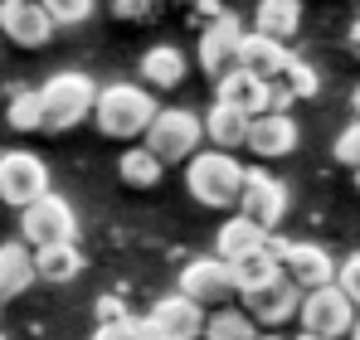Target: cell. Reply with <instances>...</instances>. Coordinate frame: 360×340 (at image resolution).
Listing matches in <instances>:
<instances>
[{"label": "cell", "instance_id": "1", "mask_svg": "<svg viewBox=\"0 0 360 340\" xmlns=\"http://www.w3.org/2000/svg\"><path fill=\"white\" fill-rule=\"evenodd\" d=\"M93 122H98V131L112 136V141L146 136L151 122H156V98H151V88H141V83H108V88H98Z\"/></svg>", "mask_w": 360, "mask_h": 340}, {"label": "cell", "instance_id": "2", "mask_svg": "<svg viewBox=\"0 0 360 340\" xmlns=\"http://www.w3.org/2000/svg\"><path fill=\"white\" fill-rule=\"evenodd\" d=\"M243 180H248V170L229 151H195L185 161V190L210 209H234L243 200Z\"/></svg>", "mask_w": 360, "mask_h": 340}, {"label": "cell", "instance_id": "3", "mask_svg": "<svg viewBox=\"0 0 360 340\" xmlns=\"http://www.w3.org/2000/svg\"><path fill=\"white\" fill-rule=\"evenodd\" d=\"M39 98H44V131H68V126H78L83 117H93L98 107V88H93V78L88 73H54L44 88H39Z\"/></svg>", "mask_w": 360, "mask_h": 340}, {"label": "cell", "instance_id": "4", "mask_svg": "<svg viewBox=\"0 0 360 340\" xmlns=\"http://www.w3.org/2000/svg\"><path fill=\"white\" fill-rule=\"evenodd\" d=\"M200 136H205V122L190 112V107H161L156 122H151V131H146V146L166 166H176V161H190L200 151Z\"/></svg>", "mask_w": 360, "mask_h": 340}, {"label": "cell", "instance_id": "5", "mask_svg": "<svg viewBox=\"0 0 360 340\" xmlns=\"http://www.w3.org/2000/svg\"><path fill=\"white\" fill-rule=\"evenodd\" d=\"M73 233H78L73 204H68V200H59L54 190H49V195H39L34 204H25V209H20V238H25L30 248L73 243Z\"/></svg>", "mask_w": 360, "mask_h": 340}, {"label": "cell", "instance_id": "6", "mask_svg": "<svg viewBox=\"0 0 360 340\" xmlns=\"http://www.w3.org/2000/svg\"><path fill=\"white\" fill-rule=\"evenodd\" d=\"M356 316H360V306L341 292V282H326V287H316V292H302V311H297V321H302V331H316V336H346L351 326H356Z\"/></svg>", "mask_w": 360, "mask_h": 340}, {"label": "cell", "instance_id": "7", "mask_svg": "<svg viewBox=\"0 0 360 340\" xmlns=\"http://www.w3.org/2000/svg\"><path fill=\"white\" fill-rule=\"evenodd\" d=\"M39 195H49V166L34 151H5L0 156V204H34Z\"/></svg>", "mask_w": 360, "mask_h": 340}, {"label": "cell", "instance_id": "8", "mask_svg": "<svg viewBox=\"0 0 360 340\" xmlns=\"http://www.w3.org/2000/svg\"><path fill=\"white\" fill-rule=\"evenodd\" d=\"M268 248L278 253L283 277L292 287H302V292H316V287L336 282V263H331L326 248H316V243H288V238H268Z\"/></svg>", "mask_w": 360, "mask_h": 340}, {"label": "cell", "instance_id": "9", "mask_svg": "<svg viewBox=\"0 0 360 340\" xmlns=\"http://www.w3.org/2000/svg\"><path fill=\"white\" fill-rule=\"evenodd\" d=\"M59 20L44 10V0H0V34L20 49H44L54 39Z\"/></svg>", "mask_w": 360, "mask_h": 340}, {"label": "cell", "instance_id": "10", "mask_svg": "<svg viewBox=\"0 0 360 340\" xmlns=\"http://www.w3.org/2000/svg\"><path fill=\"white\" fill-rule=\"evenodd\" d=\"M243 39H248V30H243L234 15H214V20H210V30L200 34V68L219 83L224 73H234V68H239Z\"/></svg>", "mask_w": 360, "mask_h": 340}, {"label": "cell", "instance_id": "11", "mask_svg": "<svg viewBox=\"0 0 360 340\" xmlns=\"http://www.w3.org/2000/svg\"><path fill=\"white\" fill-rule=\"evenodd\" d=\"M180 292H185V296H195L200 306H219L224 296H234V292H239V282H234V263H229V258H219V253L185 263V268H180Z\"/></svg>", "mask_w": 360, "mask_h": 340}, {"label": "cell", "instance_id": "12", "mask_svg": "<svg viewBox=\"0 0 360 340\" xmlns=\"http://www.w3.org/2000/svg\"><path fill=\"white\" fill-rule=\"evenodd\" d=\"M239 214H248L253 224H263V228H278V224H283V214H288V185L273 180L268 170H248Z\"/></svg>", "mask_w": 360, "mask_h": 340}, {"label": "cell", "instance_id": "13", "mask_svg": "<svg viewBox=\"0 0 360 340\" xmlns=\"http://www.w3.org/2000/svg\"><path fill=\"white\" fill-rule=\"evenodd\" d=\"M243 306L253 311V321H258V326H283V321H292V316L302 311V287H292L283 273H278L273 282L243 292Z\"/></svg>", "mask_w": 360, "mask_h": 340}, {"label": "cell", "instance_id": "14", "mask_svg": "<svg viewBox=\"0 0 360 340\" xmlns=\"http://www.w3.org/2000/svg\"><path fill=\"white\" fill-rule=\"evenodd\" d=\"M156 326H161V336L166 340H200V331H205V306L195 301V296H185V292H171V296H161L151 311H146Z\"/></svg>", "mask_w": 360, "mask_h": 340}, {"label": "cell", "instance_id": "15", "mask_svg": "<svg viewBox=\"0 0 360 340\" xmlns=\"http://www.w3.org/2000/svg\"><path fill=\"white\" fill-rule=\"evenodd\" d=\"M243 151H253L258 161H273V156H288V151H297V122L288 112H258L253 117V126H248V146Z\"/></svg>", "mask_w": 360, "mask_h": 340}, {"label": "cell", "instance_id": "16", "mask_svg": "<svg viewBox=\"0 0 360 340\" xmlns=\"http://www.w3.org/2000/svg\"><path fill=\"white\" fill-rule=\"evenodd\" d=\"M219 103H229V107H239L248 117L273 112V83L258 78V73H248V68H234V73L219 78Z\"/></svg>", "mask_w": 360, "mask_h": 340}, {"label": "cell", "instance_id": "17", "mask_svg": "<svg viewBox=\"0 0 360 340\" xmlns=\"http://www.w3.org/2000/svg\"><path fill=\"white\" fill-rule=\"evenodd\" d=\"M30 282H39L34 248L25 238L20 243H0V301H15L20 292H30Z\"/></svg>", "mask_w": 360, "mask_h": 340}, {"label": "cell", "instance_id": "18", "mask_svg": "<svg viewBox=\"0 0 360 340\" xmlns=\"http://www.w3.org/2000/svg\"><path fill=\"white\" fill-rule=\"evenodd\" d=\"M248 126H253L248 112L229 107V103H214L205 112V141L219 146V151H239V146H248Z\"/></svg>", "mask_w": 360, "mask_h": 340}, {"label": "cell", "instance_id": "19", "mask_svg": "<svg viewBox=\"0 0 360 340\" xmlns=\"http://www.w3.org/2000/svg\"><path fill=\"white\" fill-rule=\"evenodd\" d=\"M268 238H273V228L253 224L248 214H234V219H224L219 233H214V253L219 258H243V253H253V248H268Z\"/></svg>", "mask_w": 360, "mask_h": 340}, {"label": "cell", "instance_id": "20", "mask_svg": "<svg viewBox=\"0 0 360 340\" xmlns=\"http://www.w3.org/2000/svg\"><path fill=\"white\" fill-rule=\"evenodd\" d=\"M302 30V0H258L253 10V34H268V39H292Z\"/></svg>", "mask_w": 360, "mask_h": 340}, {"label": "cell", "instance_id": "21", "mask_svg": "<svg viewBox=\"0 0 360 340\" xmlns=\"http://www.w3.org/2000/svg\"><path fill=\"white\" fill-rule=\"evenodd\" d=\"M288 63H292V54H288V44H283V39H268V34H248V39H243L239 68H248V73H258V78H268V83H273Z\"/></svg>", "mask_w": 360, "mask_h": 340}, {"label": "cell", "instance_id": "22", "mask_svg": "<svg viewBox=\"0 0 360 340\" xmlns=\"http://www.w3.org/2000/svg\"><path fill=\"white\" fill-rule=\"evenodd\" d=\"M34 268H39V282H73L83 273V253L78 243H49V248H34Z\"/></svg>", "mask_w": 360, "mask_h": 340}, {"label": "cell", "instance_id": "23", "mask_svg": "<svg viewBox=\"0 0 360 340\" xmlns=\"http://www.w3.org/2000/svg\"><path fill=\"white\" fill-rule=\"evenodd\" d=\"M141 78L146 88H180L185 83V54L176 44H156L141 54Z\"/></svg>", "mask_w": 360, "mask_h": 340}, {"label": "cell", "instance_id": "24", "mask_svg": "<svg viewBox=\"0 0 360 340\" xmlns=\"http://www.w3.org/2000/svg\"><path fill=\"white\" fill-rule=\"evenodd\" d=\"M316 88H321V83H316V73H311L302 58H292V63H288V68L273 78V107H278V112H288V103H297V98H311Z\"/></svg>", "mask_w": 360, "mask_h": 340}, {"label": "cell", "instance_id": "25", "mask_svg": "<svg viewBox=\"0 0 360 340\" xmlns=\"http://www.w3.org/2000/svg\"><path fill=\"white\" fill-rule=\"evenodd\" d=\"M283 273V263H278V253L273 248H253V253H243V258H234V282H239V296L243 292H253V287L273 282Z\"/></svg>", "mask_w": 360, "mask_h": 340}, {"label": "cell", "instance_id": "26", "mask_svg": "<svg viewBox=\"0 0 360 340\" xmlns=\"http://www.w3.org/2000/svg\"><path fill=\"white\" fill-rule=\"evenodd\" d=\"M117 170H122V180H127V185H136V190H151V185L161 180L166 161H161L151 146H131V151H122Z\"/></svg>", "mask_w": 360, "mask_h": 340}, {"label": "cell", "instance_id": "27", "mask_svg": "<svg viewBox=\"0 0 360 340\" xmlns=\"http://www.w3.org/2000/svg\"><path fill=\"white\" fill-rule=\"evenodd\" d=\"M253 311H239V306H219L210 321H205V340H258L253 331Z\"/></svg>", "mask_w": 360, "mask_h": 340}, {"label": "cell", "instance_id": "28", "mask_svg": "<svg viewBox=\"0 0 360 340\" xmlns=\"http://www.w3.org/2000/svg\"><path fill=\"white\" fill-rule=\"evenodd\" d=\"M5 122L15 131H44V98L39 93H15L10 107H5Z\"/></svg>", "mask_w": 360, "mask_h": 340}, {"label": "cell", "instance_id": "29", "mask_svg": "<svg viewBox=\"0 0 360 340\" xmlns=\"http://www.w3.org/2000/svg\"><path fill=\"white\" fill-rule=\"evenodd\" d=\"M44 10L59 20V25H83L93 15V0H44Z\"/></svg>", "mask_w": 360, "mask_h": 340}, {"label": "cell", "instance_id": "30", "mask_svg": "<svg viewBox=\"0 0 360 340\" xmlns=\"http://www.w3.org/2000/svg\"><path fill=\"white\" fill-rule=\"evenodd\" d=\"M336 161L341 166H351V170H360V117L336 136Z\"/></svg>", "mask_w": 360, "mask_h": 340}, {"label": "cell", "instance_id": "31", "mask_svg": "<svg viewBox=\"0 0 360 340\" xmlns=\"http://www.w3.org/2000/svg\"><path fill=\"white\" fill-rule=\"evenodd\" d=\"M336 282H341V292H346V296L360 306V253H351V258L336 268Z\"/></svg>", "mask_w": 360, "mask_h": 340}, {"label": "cell", "instance_id": "32", "mask_svg": "<svg viewBox=\"0 0 360 340\" xmlns=\"http://www.w3.org/2000/svg\"><path fill=\"white\" fill-rule=\"evenodd\" d=\"M93 340H136V316H127V321H108V326H98Z\"/></svg>", "mask_w": 360, "mask_h": 340}, {"label": "cell", "instance_id": "33", "mask_svg": "<svg viewBox=\"0 0 360 340\" xmlns=\"http://www.w3.org/2000/svg\"><path fill=\"white\" fill-rule=\"evenodd\" d=\"M108 321H127V306L117 296H98V326H108Z\"/></svg>", "mask_w": 360, "mask_h": 340}, {"label": "cell", "instance_id": "34", "mask_svg": "<svg viewBox=\"0 0 360 340\" xmlns=\"http://www.w3.org/2000/svg\"><path fill=\"white\" fill-rule=\"evenodd\" d=\"M151 5H156V0H112L117 20H141V15H151Z\"/></svg>", "mask_w": 360, "mask_h": 340}, {"label": "cell", "instance_id": "35", "mask_svg": "<svg viewBox=\"0 0 360 340\" xmlns=\"http://www.w3.org/2000/svg\"><path fill=\"white\" fill-rule=\"evenodd\" d=\"M136 340H166V336H161V326L151 316H136Z\"/></svg>", "mask_w": 360, "mask_h": 340}, {"label": "cell", "instance_id": "36", "mask_svg": "<svg viewBox=\"0 0 360 340\" xmlns=\"http://www.w3.org/2000/svg\"><path fill=\"white\" fill-rule=\"evenodd\" d=\"M351 49L360 54V15H356V25H351Z\"/></svg>", "mask_w": 360, "mask_h": 340}, {"label": "cell", "instance_id": "37", "mask_svg": "<svg viewBox=\"0 0 360 340\" xmlns=\"http://www.w3.org/2000/svg\"><path fill=\"white\" fill-rule=\"evenodd\" d=\"M297 340H336V336H316V331H302Z\"/></svg>", "mask_w": 360, "mask_h": 340}, {"label": "cell", "instance_id": "38", "mask_svg": "<svg viewBox=\"0 0 360 340\" xmlns=\"http://www.w3.org/2000/svg\"><path fill=\"white\" fill-rule=\"evenodd\" d=\"M346 340H360V316H356V326H351V331H346Z\"/></svg>", "mask_w": 360, "mask_h": 340}, {"label": "cell", "instance_id": "39", "mask_svg": "<svg viewBox=\"0 0 360 340\" xmlns=\"http://www.w3.org/2000/svg\"><path fill=\"white\" fill-rule=\"evenodd\" d=\"M351 107H356V117H360V88H356V93H351Z\"/></svg>", "mask_w": 360, "mask_h": 340}, {"label": "cell", "instance_id": "40", "mask_svg": "<svg viewBox=\"0 0 360 340\" xmlns=\"http://www.w3.org/2000/svg\"><path fill=\"white\" fill-rule=\"evenodd\" d=\"M258 340H283V336H258Z\"/></svg>", "mask_w": 360, "mask_h": 340}, {"label": "cell", "instance_id": "41", "mask_svg": "<svg viewBox=\"0 0 360 340\" xmlns=\"http://www.w3.org/2000/svg\"><path fill=\"white\" fill-rule=\"evenodd\" d=\"M356 185H360V170H356Z\"/></svg>", "mask_w": 360, "mask_h": 340}, {"label": "cell", "instance_id": "42", "mask_svg": "<svg viewBox=\"0 0 360 340\" xmlns=\"http://www.w3.org/2000/svg\"><path fill=\"white\" fill-rule=\"evenodd\" d=\"M0 340H5V336H0Z\"/></svg>", "mask_w": 360, "mask_h": 340}]
</instances>
